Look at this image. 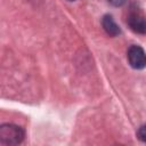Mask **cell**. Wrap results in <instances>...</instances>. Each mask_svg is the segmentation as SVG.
Returning <instances> with one entry per match:
<instances>
[{"label":"cell","mask_w":146,"mask_h":146,"mask_svg":"<svg viewBox=\"0 0 146 146\" xmlns=\"http://www.w3.org/2000/svg\"><path fill=\"white\" fill-rule=\"evenodd\" d=\"M24 136L25 132L19 125L5 123L0 127V143L3 145H18L23 141Z\"/></svg>","instance_id":"cell-1"},{"label":"cell","mask_w":146,"mask_h":146,"mask_svg":"<svg viewBox=\"0 0 146 146\" xmlns=\"http://www.w3.org/2000/svg\"><path fill=\"white\" fill-rule=\"evenodd\" d=\"M127 57L131 67L136 70H143L146 67V52L140 46H131L128 49Z\"/></svg>","instance_id":"cell-2"},{"label":"cell","mask_w":146,"mask_h":146,"mask_svg":"<svg viewBox=\"0 0 146 146\" xmlns=\"http://www.w3.org/2000/svg\"><path fill=\"white\" fill-rule=\"evenodd\" d=\"M127 23L129 27L139 34L146 33V17L138 10H133L128 15Z\"/></svg>","instance_id":"cell-3"},{"label":"cell","mask_w":146,"mask_h":146,"mask_svg":"<svg viewBox=\"0 0 146 146\" xmlns=\"http://www.w3.org/2000/svg\"><path fill=\"white\" fill-rule=\"evenodd\" d=\"M102 26H103L104 31L111 36H116L121 32L119 25L115 23V21L113 19V17L111 15H105L102 18Z\"/></svg>","instance_id":"cell-4"},{"label":"cell","mask_w":146,"mask_h":146,"mask_svg":"<svg viewBox=\"0 0 146 146\" xmlns=\"http://www.w3.org/2000/svg\"><path fill=\"white\" fill-rule=\"evenodd\" d=\"M137 137L139 140L146 143V124H143L139 127V129L137 131Z\"/></svg>","instance_id":"cell-5"},{"label":"cell","mask_w":146,"mask_h":146,"mask_svg":"<svg viewBox=\"0 0 146 146\" xmlns=\"http://www.w3.org/2000/svg\"><path fill=\"white\" fill-rule=\"evenodd\" d=\"M111 5H113V6H116V7H119V6H122L124 2H125V0H107Z\"/></svg>","instance_id":"cell-6"},{"label":"cell","mask_w":146,"mask_h":146,"mask_svg":"<svg viewBox=\"0 0 146 146\" xmlns=\"http://www.w3.org/2000/svg\"><path fill=\"white\" fill-rule=\"evenodd\" d=\"M68 1H74V0H68Z\"/></svg>","instance_id":"cell-7"}]
</instances>
